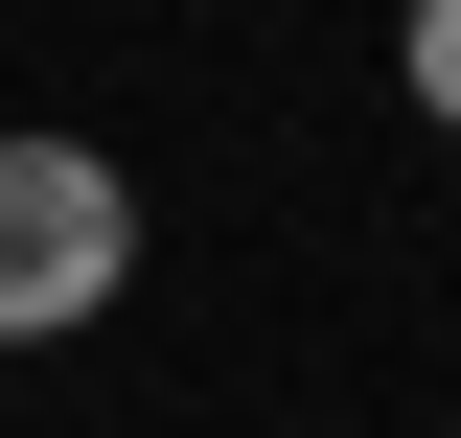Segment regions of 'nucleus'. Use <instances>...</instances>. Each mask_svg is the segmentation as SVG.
Listing matches in <instances>:
<instances>
[{"label": "nucleus", "mask_w": 461, "mask_h": 438, "mask_svg": "<svg viewBox=\"0 0 461 438\" xmlns=\"http://www.w3.org/2000/svg\"><path fill=\"white\" fill-rule=\"evenodd\" d=\"M393 93H415V139H461V0H393Z\"/></svg>", "instance_id": "f03ea898"}, {"label": "nucleus", "mask_w": 461, "mask_h": 438, "mask_svg": "<svg viewBox=\"0 0 461 438\" xmlns=\"http://www.w3.org/2000/svg\"><path fill=\"white\" fill-rule=\"evenodd\" d=\"M115 300H139V162L115 139H0V370L93 346Z\"/></svg>", "instance_id": "f257e3e1"}]
</instances>
